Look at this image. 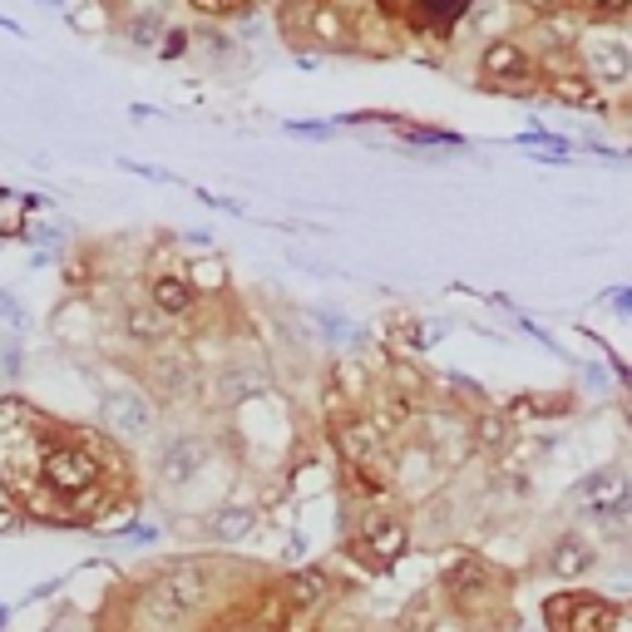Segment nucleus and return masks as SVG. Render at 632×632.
<instances>
[{
    "label": "nucleus",
    "instance_id": "nucleus-1",
    "mask_svg": "<svg viewBox=\"0 0 632 632\" xmlns=\"http://www.w3.org/2000/svg\"><path fill=\"white\" fill-rule=\"evenodd\" d=\"M213 593V568L198 563V558H183V563H169L163 573H153L149 588H144V618H153L159 628H173V622L194 618L198 608Z\"/></svg>",
    "mask_w": 632,
    "mask_h": 632
},
{
    "label": "nucleus",
    "instance_id": "nucleus-2",
    "mask_svg": "<svg viewBox=\"0 0 632 632\" xmlns=\"http://www.w3.org/2000/svg\"><path fill=\"white\" fill-rule=\"evenodd\" d=\"M474 79H480V89L509 95V99L544 95L538 89V54L529 50L524 35H494V40H484L480 60H474Z\"/></svg>",
    "mask_w": 632,
    "mask_h": 632
},
{
    "label": "nucleus",
    "instance_id": "nucleus-3",
    "mask_svg": "<svg viewBox=\"0 0 632 632\" xmlns=\"http://www.w3.org/2000/svg\"><path fill=\"white\" fill-rule=\"evenodd\" d=\"M40 480L50 494L70 499V509H89L99 499V455L79 439H50L40 450Z\"/></svg>",
    "mask_w": 632,
    "mask_h": 632
},
{
    "label": "nucleus",
    "instance_id": "nucleus-4",
    "mask_svg": "<svg viewBox=\"0 0 632 632\" xmlns=\"http://www.w3.org/2000/svg\"><path fill=\"white\" fill-rule=\"evenodd\" d=\"M573 504H579L593 524L618 529L632 515V474L622 464H598L593 474H583L573 484Z\"/></svg>",
    "mask_w": 632,
    "mask_h": 632
},
{
    "label": "nucleus",
    "instance_id": "nucleus-5",
    "mask_svg": "<svg viewBox=\"0 0 632 632\" xmlns=\"http://www.w3.org/2000/svg\"><path fill=\"white\" fill-rule=\"evenodd\" d=\"M208 460H213V439L198 435V430H178V435L159 439V450H153V480L163 490H188L208 470Z\"/></svg>",
    "mask_w": 632,
    "mask_h": 632
},
{
    "label": "nucleus",
    "instance_id": "nucleus-6",
    "mask_svg": "<svg viewBox=\"0 0 632 632\" xmlns=\"http://www.w3.org/2000/svg\"><path fill=\"white\" fill-rule=\"evenodd\" d=\"M386 430L371 420V410H346V416L332 420V445L342 450L346 470H386Z\"/></svg>",
    "mask_w": 632,
    "mask_h": 632
},
{
    "label": "nucleus",
    "instance_id": "nucleus-7",
    "mask_svg": "<svg viewBox=\"0 0 632 632\" xmlns=\"http://www.w3.org/2000/svg\"><path fill=\"white\" fill-rule=\"evenodd\" d=\"M579 65L588 70L598 89L632 85V40H628V35H618V30H583Z\"/></svg>",
    "mask_w": 632,
    "mask_h": 632
},
{
    "label": "nucleus",
    "instance_id": "nucleus-8",
    "mask_svg": "<svg viewBox=\"0 0 632 632\" xmlns=\"http://www.w3.org/2000/svg\"><path fill=\"white\" fill-rule=\"evenodd\" d=\"M99 420H104V430L119 439H149L153 430H159V406H153V396L139 386H114L99 400Z\"/></svg>",
    "mask_w": 632,
    "mask_h": 632
},
{
    "label": "nucleus",
    "instance_id": "nucleus-9",
    "mask_svg": "<svg viewBox=\"0 0 632 632\" xmlns=\"http://www.w3.org/2000/svg\"><path fill=\"white\" fill-rule=\"evenodd\" d=\"M548 632H618V603L593 598V593H558L544 608Z\"/></svg>",
    "mask_w": 632,
    "mask_h": 632
},
{
    "label": "nucleus",
    "instance_id": "nucleus-10",
    "mask_svg": "<svg viewBox=\"0 0 632 632\" xmlns=\"http://www.w3.org/2000/svg\"><path fill=\"white\" fill-rule=\"evenodd\" d=\"M406 548H410V524L400 515H391V509H371V515L356 524V554L371 558L375 568L396 563Z\"/></svg>",
    "mask_w": 632,
    "mask_h": 632
},
{
    "label": "nucleus",
    "instance_id": "nucleus-11",
    "mask_svg": "<svg viewBox=\"0 0 632 632\" xmlns=\"http://www.w3.org/2000/svg\"><path fill=\"white\" fill-rule=\"evenodd\" d=\"M538 89H544V99H554L563 109H598V85L579 65V54L573 60H554V65H538Z\"/></svg>",
    "mask_w": 632,
    "mask_h": 632
},
{
    "label": "nucleus",
    "instance_id": "nucleus-12",
    "mask_svg": "<svg viewBox=\"0 0 632 632\" xmlns=\"http://www.w3.org/2000/svg\"><path fill=\"white\" fill-rule=\"evenodd\" d=\"M474 5H480V0H406L400 25L416 35H430V40H450V35L474 15Z\"/></svg>",
    "mask_w": 632,
    "mask_h": 632
},
{
    "label": "nucleus",
    "instance_id": "nucleus-13",
    "mask_svg": "<svg viewBox=\"0 0 632 632\" xmlns=\"http://www.w3.org/2000/svg\"><path fill=\"white\" fill-rule=\"evenodd\" d=\"M439 588H445V598H450V603L470 608V603H484L494 588H499V573H494V568H490V558L464 554V558H455V563L445 568V579H439Z\"/></svg>",
    "mask_w": 632,
    "mask_h": 632
},
{
    "label": "nucleus",
    "instance_id": "nucleus-14",
    "mask_svg": "<svg viewBox=\"0 0 632 632\" xmlns=\"http://www.w3.org/2000/svg\"><path fill=\"white\" fill-rule=\"evenodd\" d=\"M544 563H548V573H554L558 583H579V579H588L593 568H598V544H593L588 534H558L554 544H548Z\"/></svg>",
    "mask_w": 632,
    "mask_h": 632
},
{
    "label": "nucleus",
    "instance_id": "nucleus-15",
    "mask_svg": "<svg viewBox=\"0 0 632 632\" xmlns=\"http://www.w3.org/2000/svg\"><path fill=\"white\" fill-rule=\"evenodd\" d=\"M149 396L163 400V406H178V400L198 396V365L183 361V356H159L149 365Z\"/></svg>",
    "mask_w": 632,
    "mask_h": 632
},
{
    "label": "nucleus",
    "instance_id": "nucleus-16",
    "mask_svg": "<svg viewBox=\"0 0 632 632\" xmlns=\"http://www.w3.org/2000/svg\"><path fill=\"white\" fill-rule=\"evenodd\" d=\"M149 301L169 317V322H188L198 311V301H203V292L194 287V277H183V272H159V277L149 282Z\"/></svg>",
    "mask_w": 632,
    "mask_h": 632
},
{
    "label": "nucleus",
    "instance_id": "nucleus-17",
    "mask_svg": "<svg viewBox=\"0 0 632 632\" xmlns=\"http://www.w3.org/2000/svg\"><path fill=\"white\" fill-rule=\"evenodd\" d=\"M332 573L326 568H297L287 583H282V598H287V608H297V612H322L326 603H332Z\"/></svg>",
    "mask_w": 632,
    "mask_h": 632
},
{
    "label": "nucleus",
    "instance_id": "nucleus-18",
    "mask_svg": "<svg viewBox=\"0 0 632 632\" xmlns=\"http://www.w3.org/2000/svg\"><path fill=\"white\" fill-rule=\"evenodd\" d=\"M504 416L515 425H529V420H563L573 416V396L568 391H524V396H509Z\"/></svg>",
    "mask_w": 632,
    "mask_h": 632
},
{
    "label": "nucleus",
    "instance_id": "nucleus-19",
    "mask_svg": "<svg viewBox=\"0 0 632 632\" xmlns=\"http://www.w3.org/2000/svg\"><path fill=\"white\" fill-rule=\"evenodd\" d=\"M515 420L504 416V410H474L470 416V430H464V435H470V445L480 455H504L509 450V445H515Z\"/></svg>",
    "mask_w": 632,
    "mask_h": 632
},
{
    "label": "nucleus",
    "instance_id": "nucleus-20",
    "mask_svg": "<svg viewBox=\"0 0 632 632\" xmlns=\"http://www.w3.org/2000/svg\"><path fill=\"white\" fill-rule=\"evenodd\" d=\"M262 391H268V371L252 361H233L218 375V400H223V406H243V400L262 396Z\"/></svg>",
    "mask_w": 632,
    "mask_h": 632
},
{
    "label": "nucleus",
    "instance_id": "nucleus-21",
    "mask_svg": "<svg viewBox=\"0 0 632 632\" xmlns=\"http://www.w3.org/2000/svg\"><path fill=\"white\" fill-rule=\"evenodd\" d=\"M169 332H173V322L153 307V301H129V307H124V336H129V342L163 346V342H169Z\"/></svg>",
    "mask_w": 632,
    "mask_h": 632
},
{
    "label": "nucleus",
    "instance_id": "nucleus-22",
    "mask_svg": "<svg viewBox=\"0 0 632 632\" xmlns=\"http://www.w3.org/2000/svg\"><path fill=\"white\" fill-rule=\"evenodd\" d=\"M252 524H258V509L252 504H223L213 519H208V534L218 538V544H237V538L252 534Z\"/></svg>",
    "mask_w": 632,
    "mask_h": 632
},
{
    "label": "nucleus",
    "instance_id": "nucleus-23",
    "mask_svg": "<svg viewBox=\"0 0 632 632\" xmlns=\"http://www.w3.org/2000/svg\"><path fill=\"white\" fill-rule=\"evenodd\" d=\"M198 15H208V21H223V15H247L258 0H188Z\"/></svg>",
    "mask_w": 632,
    "mask_h": 632
},
{
    "label": "nucleus",
    "instance_id": "nucleus-24",
    "mask_svg": "<svg viewBox=\"0 0 632 632\" xmlns=\"http://www.w3.org/2000/svg\"><path fill=\"white\" fill-rule=\"evenodd\" d=\"M163 35H169V25H163L159 15H139V21L129 25V40H134V45H144V50H159Z\"/></svg>",
    "mask_w": 632,
    "mask_h": 632
},
{
    "label": "nucleus",
    "instance_id": "nucleus-25",
    "mask_svg": "<svg viewBox=\"0 0 632 632\" xmlns=\"http://www.w3.org/2000/svg\"><path fill=\"white\" fill-rule=\"evenodd\" d=\"M628 15H632V0H588L593 25H612V21H628Z\"/></svg>",
    "mask_w": 632,
    "mask_h": 632
},
{
    "label": "nucleus",
    "instance_id": "nucleus-26",
    "mask_svg": "<svg viewBox=\"0 0 632 632\" xmlns=\"http://www.w3.org/2000/svg\"><path fill=\"white\" fill-rule=\"evenodd\" d=\"M183 50H188V35H183V30H169V35L159 40V54H163V60H178Z\"/></svg>",
    "mask_w": 632,
    "mask_h": 632
},
{
    "label": "nucleus",
    "instance_id": "nucleus-27",
    "mask_svg": "<svg viewBox=\"0 0 632 632\" xmlns=\"http://www.w3.org/2000/svg\"><path fill=\"white\" fill-rule=\"evenodd\" d=\"M292 134H307V139H326L332 134V124H287Z\"/></svg>",
    "mask_w": 632,
    "mask_h": 632
},
{
    "label": "nucleus",
    "instance_id": "nucleus-28",
    "mask_svg": "<svg viewBox=\"0 0 632 632\" xmlns=\"http://www.w3.org/2000/svg\"><path fill=\"white\" fill-rule=\"evenodd\" d=\"M608 301H612V311H618V317H632V292H628V287H622V292H612Z\"/></svg>",
    "mask_w": 632,
    "mask_h": 632
},
{
    "label": "nucleus",
    "instance_id": "nucleus-29",
    "mask_svg": "<svg viewBox=\"0 0 632 632\" xmlns=\"http://www.w3.org/2000/svg\"><path fill=\"white\" fill-rule=\"evenodd\" d=\"M515 5H524V0H515Z\"/></svg>",
    "mask_w": 632,
    "mask_h": 632
},
{
    "label": "nucleus",
    "instance_id": "nucleus-30",
    "mask_svg": "<svg viewBox=\"0 0 632 632\" xmlns=\"http://www.w3.org/2000/svg\"><path fill=\"white\" fill-rule=\"evenodd\" d=\"M628 21H632V15H628Z\"/></svg>",
    "mask_w": 632,
    "mask_h": 632
}]
</instances>
